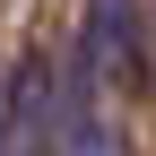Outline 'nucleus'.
<instances>
[{"label": "nucleus", "mask_w": 156, "mask_h": 156, "mask_svg": "<svg viewBox=\"0 0 156 156\" xmlns=\"http://www.w3.org/2000/svg\"><path fill=\"white\" fill-rule=\"evenodd\" d=\"M61 87L69 78L44 61V44L17 52V69H9V139H17V156H44L52 147V130H61Z\"/></svg>", "instance_id": "1"}, {"label": "nucleus", "mask_w": 156, "mask_h": 156, "mask_svg": "<svg viewBox=\"0 0 156 156\" xmlns=\"http://www.w3.org/2000/svg\"><path fill=\"white\" fill-rule=\"evenodd\" d=\"M130 78L156 87V0H139V61H130Z\"/></svg>", "instance_id": "2"}, {"label": "nucleus", "mask_w": 156, "mask_h": 156, "mask_svg": "<svg viewBox=\"0 0 156 156\" xmlns=\"http://www.w3.org/2000/svg\"><path fill=\"white\" fill-rule=\"evenodd\" d=\"M0 156H17V139H9V78H0Z\"/></svg>", "instance_id": "3"}]
</instances>
